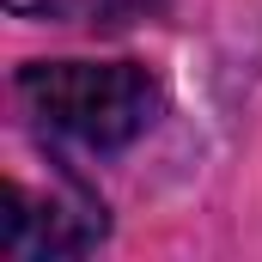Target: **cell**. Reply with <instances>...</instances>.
Segmentation results:
<instances>
[{"instance_id": "cell-1", "label": "cell", "mask_w": 262, "mask_h": 262, "mask_svg": "<svg viewBox=\"0 0 262 262\" xmlns=\"http://www.w3.org/2000/svg\"><path fill=\"white\" fill-rule=\"evenodd\" d=\"M18 98L43 128L67 134L79 146H128L146 134L159 92L152 79L128 61H31L18 73Z\"/></svg>"}, {"instance_id": "cell-2", "label": "cell", "mask_w": 262, "mask_h": 262, "mask_svg": "<svg viewBox=\"0 0 262 262\" xmlns=\"http://www.w3.org/2000/svg\"><path fill=\"white\" fill-rule=\"evenodd\" d=\"M104 238V207L79 183H49V201H37L18 177L6 183V213H0V250L6 256H73Z\"/></svg>"}, {"instance_id": "cell-3", "label": "cell", "mask_w": 262, "mask_h": 262, "mask_svg": "<svg viewBox=\"0 0 262 262\" xmlns=\"http://www.w3.org/2000/svg\"><path fill=\"white\" fill-rule=\"evenodd\" d=\"M140 0H6V12L18 18H116Z\"/></svg>"}]
</instances>
